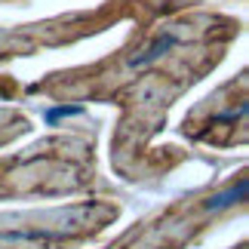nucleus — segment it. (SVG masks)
Wrapping results in <instances>:
<instances>
[{"label": "nucleus", "mask_w": 249, "mask_h": 249, "mask_svg": "<svg viewBox=\"0 0 249 249\" xmlns=\"http://www.w3.org/2000/svg\"><path fill=\"white\" fill-rule=\"evenodd\" d=\"M237 34V22L222 16H188L176 22L142 28L132 34V46L108 62L80 71L53 74V80L34 83L31 92L53 99L111 95L123 105L117 132V160L139 154V148L163 129L166 108L181 89L222 59L225 43Z\"/></svg>", "instance_id": "f257e3e1"}, {"label": "nucleus", "mask_w": 249, "mask_h": 249, "mask_svg": "<svg viewBox=\"0 0 249 249\" xmlns=\"http://www.w3.org/2000/svg\"><path fill=\"white\" fill-rule=\"evenodd\" d=\"M86 139H53L31 154L0 160V197L9 194H62L92 181V154Z\"/></svg>", "instance_id": "f03ea898"}, {"label": "nucleus", "mask_w": 249, "mask_h": 249, "mask_svg": "<svg viewBox=\"0 0 249 249\" xmlns=\"http://www.w3.org/2000/svg\"><path fill=\"white\" fill-rule=\"evenodd\" d=\"M114 215H117V206L111 203H83L59 209V213L16 218L6 215L0 218V249H53L77 243L99 234Z\"/></svg>", "instance_id": "7ed1b4c3"}, {"label": "nucleus", "mask_w": 249, "mask_h": 249, "mask_svg": "<svg viewBox=\"0 0 249 249\" xmlns=\"http://www.w3.org/2000/svg\"><path fill=\"white\" fill-rule=\"evenodd\" d=\"M231 200L234 185L225 191H213V194L206 191L200 200L191 197L188 203L181 200V203L169 206L163 215H157L154 222H145V228L129 231L123 240H117L108 249H181V243H188L200 228H206L209 218L222 213Z\"/></svg>", "instance_id": "20e7f679"}, {"label": "nucleus", "mask_w": 249, "mask_h": 249, "mask_svg": "<svg viewBox=\"0 0 249 249\" xmlns=\"http://www.w3.org/2000/svg\"><path fill=\"white\" fill-rule=\"evenodd\" d=\"M243 80V74L237 77V83ZM243 89H237L234 80L225 83L213 99H206L200 108L191 111V117L181 123V132L197 142H213V145H240L246 139V99H243Z\"/></svg>", "instance_id": "39448f33"}, {"label": "nucleus", "mask_w": 249, "mask_h": 249, "mask_svg": "<svg viewBox=\"0 0 249 249\" xmlns=\"http://www.w3.org/2000/svg\"><path fill=\"white\" fill-rule=\"evenodd\" d=\"M28 129V120L22 117V114H13V111H0V145L16 136H22V132Z\"/></svg>", "instance_id": "423d86ee"}]
</instances>
